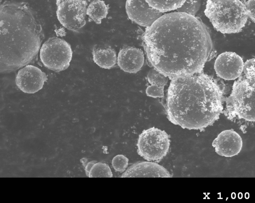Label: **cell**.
<instances>
[{
	"label": "cell",
	"instance_id": "cell-1",
	"mask_svg": "<svg viewBox=\"0 0 255 203\" xmlns=\"http://www.w3.org/2000/svg\"><path fill=\"white\" fill-rule=\"evenodd\" d=\"M142 40L151 65L171 79L201 72L213 49L205 25L178 11L162 15L147 27Z\"/></svg>",
	"mask_w": 255,
	"mask_h": 203
},
{
	"label": "cell",
	"instance_id": "cell-2",
	"mask_svg": "<svg viewBox=\"0 0 255 203\" xmlns=\"http://www.w3.org/2000/svg\"><path fill=\"white\" fill-rule=\"evenodd\" d=\"M223 102L221 89L206 74L200 72L174 78L167 92V118L184 129H202L219 119Z\"/></svg>",
	"mask_w": 255,
	"mask_h": 203
},
{
	"label": "cell",
	"instance_id": "cell-3",
	"mask_svg": "<svg viewBox=\"0 0 255 203\" xmlns=\"http://www.w3.org/2000/svg\"><path fill=\"white\" fill-rule=\"evenodd\" d=\"M40 25L23 3L0 6V71H14L31 63L42 42Z\"/></svg>",
	"mask_w": 255,
	"mask_h": 203
},
{
	"label": "cell",
	"instance_id": "cell-4",
	"mask_svg": "<svg viewBox=\"0 0 255 203\" xmlns=\"http://www.w3.org/2000/svg\"><path fill=\"white\" fill-rule=\"evenodd\" d=\"M204 13L223 34L240 32L249 17L245 4L240 0H207Z\"/></svg>",
	"mask_w": 255,
	"mask_h": 203
},
{
	"label": "cell",
	"instance_id": "cell-5",
	"mask_svg": "<svg viewBox=\"0 0 255 203\" xmlns=\"http://www.w3.org/2000/svg\"><path fill=\"white\" fill-rule=\"evenodd\" d=\"M228 112L239 119L255 122V75H246L233 84L226 100Z\"/></svg>",
	"mask_w": 255,
	"mask_h": 203
},
{
	"label": "cell",
	"instance_id": "cell-6",
	"mask_svg": "<svg viewBox=\"0 0 255 203\" xmlns=\"http://www.w3.org/2000/svg\"><path fill=\"white\" fill-rule=\"evenodd\" d=\"M170 143L169 136L164 131L151 127L139 135L137 152L147 161H158L167 155Z\"/></svg>",
	"mask_w": 255,
	"mask_h": 203
},
{
	"label": "cell",
	"instance_id": "cell-7",
	"mask_svg": "<svg viewBox=\"0 0 255 203\" xmlns=\"http://www.w3.org/2000/svg\"><path fill=\"white\" fill-rule=\"evenodd\" d=\"M72 54L71 46L68 42L58 37H52L41 46L40 59L45 67L59 72L69 67Z\"/></svg>",
	"mask_w": 255,
	"mask_h": 203
},
{
	"label": "cell",
	"instance_id": "cell-8",
	"mask_svg": "<svg viewBox=\"0 0 255 203\" xmlns=\"http://www.w3.org/2000/svg\"><path fill=\"white\" fill-rule=\"evenodd\" d=\"M86 0H56V15L66 28L77 31L86 24Z\"/></svg>",
	"mask_w": 255,
	"mask_h": 203
},
{
	"label": "cell",
	"instance_id": "cell-9",
	"mask_svg": "<svg viewBox=\"0 0 255 203\" xmlns=\"http://www.w3.org/2000/svg\"><path fill=\"white\" fill-rule=\"evenodd\" d=\"M126 10L128 18L136 24L148 27L162 15L145 0H127Z\"/></svg>",
	"mask_w": 255,
	"mask_h": 203
},
{
	"label": "cell",
	"instance_id": "cell-10",
	"mask_svg": "<svg viewBox=\"0 0 255 203\" xmlns=\"http://www.w3.org/2000/svg\"><path fill=\"white\" fill-rule=\"evenodd\" d=\"M242 58L234 52H226L220 54L214 63V69L220 78L227 80H235L239 78L244 69Z\"/></svg>",
	"mask_w": 255,
	"mask_h": 203
},
{
	"label": "cell",
	"instance_id": "cell-11",
	"mask_svg": "<svg viewBox=\"0 0 255 203\" xmlns=\"http://www.w3.org/2000/svg\"><path fill=\"white\" fill-rule=\"evenodd\" d=\"M47 80L45 72L32 65H26L17 72L15 83L22 92L33 94L41 90Z\"/></svg>",
	"mask_w": 255,
	"mask_h": 203
},
{
	"label": "cell",
	"instance_id": "cell-12",
	"mask_svg": "<svg viewBox=\"0 0 255 203\" xmlns=\"http://www.w3.org/2000/svg\"><path fill=\"white\" fill-rule=\"evenodd\" d=\"M212 146L219 155L230 157L238 154L243 147V140L239 134L233 130L221 132L213 141Z\"/></svg>",
	"mask_w": 255,
	"mask_h": 203
},
{
	"label": "cell",
	"instance_id": "cell-13",
	"mask_svg": "<svg viewBox=\"0 0 255 203\" xmlns=\"http://www.w3.org/2000/svg\"><path fill=\"white\" fill-rule=\"evenodd\" d=\"M142 51L135 47H127L122 49L118 54L117 63L121 69L128 73H136L144 64Z\"/></svg>",
	"mask_w": 255,
	"mask_h": 203
},
{
	"label": "cell",
	"instance_id": "cell-14",
	"mask_svg": "<svg viewBox=\"0 0 255 203\" xmlns=\"http://www.w3.org/2000/svg\"><path fill=\"white\" fill-rule=\"evenodd\" d=\"M166 169L151 162H140L130 166L121 177H171Z\"/></svg>",
	"mask_w": 255,
	"mask_h": 203
},
{
	"label": "cell",
	"instance_id": "cell-15",
	"mask_svg": "<svg viewBox=\"0 0 255 203\" xmlns=\"http://www.w3.org/2000/svg\"><path fill=\"white\" fill-rule=\"evenodd\" d=\"M147 78L150 85L146 89V95L153 98L163 97L164 87L167 84L169 77L154 68L149 71Z\"/></svg>",
	"mask_w": 255,
	"mask_h": 203
},
{
	"label": "cell",
	"instance_id": "cell-16",
	"mask_svg": "<svg viewBox=\"0 0 255 203\" xmlns=\"http://www.w3.org/2000/svg\"><path fill=\"white\" fill-rule=\"evenodd\" d=\"M92 54L94 62L103 68H112L117 61L116 53L111 47L106 49H94Z\"/></svg>",
	"mask_w": 255,
	"mask_h": 203
},
{
	"label": "cell",
	"instance_id": "cell-17",
	"mask_svg": "<svg viewBox=\"0 0 255 203\" xmlns=\"http://www.w3.org/2000/svg\"><path fill=\"white\" fill-rule=\"evenodd\" d=\"M108 10V6L103 0H95L88 5L86 13L97 24H100L101 20L106 17Z\"/></svg>",
	"mask_w": 255,
	"mask_h": 203
},
{
	"label": "cell",
	"instance_id": "cell-18",
	"mask_svg": "<svg viewBox=\"0 0 255 203\" xmlns=\"http://www.w3.org/2000/svg\"><path fill=\"white\" fill-rule=\"evenodd\" d=\"M153 8L163 13L176 10L186 0H145Z\"/></svg>",
	"mask_w": 255,
	"mask_h": 203
},
{
	"label": "cell",
	"instance_id": "cell-19",
	"mask_svg": "<svg viewBox=\"0 0 255 203\" xmlns=\"http://www.w3.org/2000/svg\"><path fill=\"white\" fill-rule=\"evenodd\" d=\"M88 177L90 178L113 177V173L109 166L105 163H95L89 171Z\"/></svg>",
	"mask_w": 255,
	"mask_h": 203
},
{
	"label": "cell",
	"instance_id": "cell-20",
	"mask_svg": "<svg viewBox=\"0 0 255 203\" xmlns=\"http://www.w3.org/2000/svg\"><path fill=\"white\" fill-rule=\"evenodd\" d=\"M201 2V0H186L176 11L195 15L199 9Z\"/></svg>",
	"mask_w": 255,
	"mask_h": 203
},
{
	"label": "cell",
	"instance_id": "cell-21",
	"mask_svg": "<svg viewBox=\"0 0 255 203\" xmlns=\"http://www.w3.org/2000/svg\"><path fill=\"white\" fill-rule=\"evenodd\" d=\"M128 159L123 154H118L112 159V165L115 171L124 172L128 166Z\"/></svg>",
	"mask_w": 255,
	"mask_h": 203
},
{
	"label": "cell",
	"instance_id": "cell-22",
	"mask_svg": "<svg viewBox=\"0 0 255 203\" xmlns=\"http://www.w3.org/2000/svg\"><path fill=\"white\" fill-rule=\"evenodd\" d=\"M243 71L246 75H255V59L247 60L244 65Z\"/></svg>",
	"mask_w": 255,
	"mask_h": 203
},
{
	"label": "cell",
	"instance_id": "cell-23",
	"mask_svg": "<svg viewBox=\"0 0 255 203\" xmlns=\"http://www.w3.org/2000/svg\"><path fill=\"white\" fill-rule=\"evenodd\" d=\"M245 4L248 17L255 23V0H248Z\"/></svg>",
	"mask_w": 255,
	"mask_h": 203
},
{
	"label": "cell",
	"instance_id": "cell-24",
	"mask_svg": "<svg viewBox=\"0 0 255 203\" xmlns=\"http://www.w3.org/2000/svg\"><path fill=\"white\" fill-rule=\"evenodd\" d=\"M96 162V161H92L87 164L85 166V172L87 176H88L90 170Z\"/></svg>",
	"mask_w": 255,
	"mask_h": 203
}]
</instances>
